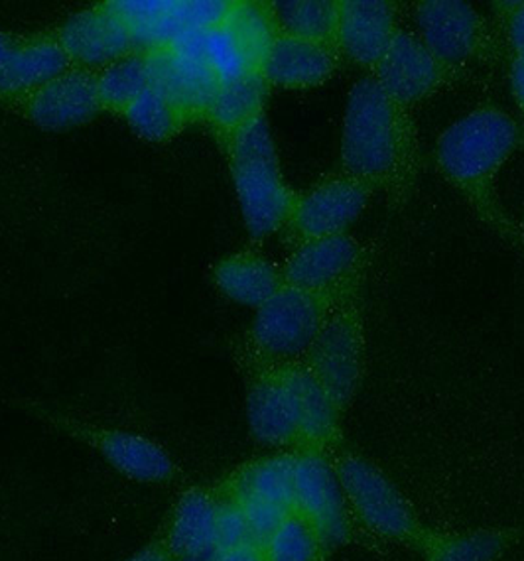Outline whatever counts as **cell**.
<instances>
[{
  "label": "cell",
  "instance_id": "obj_14",
  "mask_svg": "<svg viewBox=\"0 0 524 561\" xmlns=\"http://www.w3.org/2000/svg\"><path fill=\"white\" fill-rule=\"evenodd\" d=\"M73 68L99 71L135 54V39L107 2L79 10L52 30Z\"/></svg>",
  "mask_w": 524,
  "mask_h": 561
},
{
  "label": "cell",
  "instance_id": "obj_7",
  "mask_svg": "<svg viewBox=\"0 0 524 561\" xmlns=\"http://www.w3.org/2000/svg\"><path fill=\"white\" fill-rule=\"evenodd\" d=\"M125 22L136 51L170 48L187 32L219 28L231 16L235 0H109Z\"/></svg>",
  "mask_w": 524,
  "mask_h": 561
},
{
  "label": "cell",
  "instance_id": "obj_5",
  "mask_svg": "<svg viewBox=\"0 0 524 561\" xmlns=\"http://www.w3.org/2000/svg\"><path fill=\"white\" fill-rule=\"evenodd\" d=\"M414 22V34L454 78L497 56L495 36L486 19L469 2H418Z\"/></svg>",
  "mask_w": 524,
  "mask_h": 561
},
{
  "label": "cell",
  "instance_id": "obj_26",
  "mask_svg": "<svg viewBox=\"0 0 524 561\" xmlns=\"http://www.w3.org/2000/svg\"><path fill=\"white\" fill-rule=\"evenodd\" d=\"M233 499H253L294 513V454L272 455L244 467L235 479Z\"/></svg>",
  "mask_w": 524,
  "mask_h": 561
},
{
  "label": "cell",
  "instance_id": "obj_20",
  "mask_svg": "<svg viewBox=\"0 0 524 561\" xmlns=\"http://www.w3.org/2000/svg\"><path fill=\"white\" fill-rule=\"evenodd\" d=\"M281 373L291 388L298 422L301 447L321 451L340 437L341 407L301 360L281 365Z\"/></svg>",
  "mask_w": 524,
  "mask_h": 561
},
{
  "label": "cell",
  "instance_id": "obj_23",
  "mask_svg": "<svg viewBox=\"0 0 524 561\" xmlns=\"http://www.w3.org/2000/svg\"><path fill=\"white\" fill-rule=\"evenodd\" d=\"M266 93L269 85L259 71L219 83L209 107L205 111L204 123L209 126L221 148L264 115Z\"/></svg>",
  "mask_w": 524,
  "mask_h": 561
},
{
  "label": "cell",
  "instance_id": "obj_11",
  "mask_svg": "<svg viewBox=\"0 0 524 561\" xmlns=\"http://www.w3.org/2000/svg\"><path fill=\"white\" fill-rule=\"evenodd\" d=\"M335 469L350 513L369 530L392 540H407L417 534V518L407 501L375 465L345 455Z\"/></svg>",
  "mask_w": 524,
  "mask_h": 561
},
{
  "label": "cell",
  "instance_id": "obj_39",
  "mask_svg": "<svg viewBox=\"0 0 524 561\" xmlns=\"http://www.w3.org/2000/svg\"><path fill=\"white\" fill-rule=\"evenodd\" d=\"M519 232H521V244H524V219H523V227L519 229Z\"/></svg>",
  "mask_w": 524,
  "mask_h": 561
},
{
  "label": "cell",
  "instance_id": "obj_32",
  "mask_svg": "<svg viewBox=\"0 0 524 561\" xmlns=\"http://www.w3.org/2000/svg\"><path fill=\"white\" fill-rule=\"evenodd\" d=\"M233 501H237L243 508L244 518H247L249 530H251V538L259 546L266 542L271 538V534L281 526L282 520L292 514L274 504L261 503L253 499H233Z\"/></svg>",
  "mask_w": 524,
  "mask_h": 561
},
{
  "label": "cell",
  "instance_id": "obj_19",
  "mask_svg": "<svg viewBox=\"0 0 524 561\" xmlns=\"http://www.w3.org/2000/svg\"><path fill=\"white\" fill-rule=\"evenodd\" d=\"M73 68L52 32L26 34L0 66V103L12 105Z\"/></svg>",
  "mask_w": 524,
  "mask_h": 561
},
{
  "label": "cell",
  "instance_id": "obj_31",
  "mask_svg": "<svg viewBox=\"0 0 524 561\" xmlns=\"http://www.w3.org/2000/svg\"><path fill=\"white\" fill-rule=\"evenodd\" d=\"M501 548L503 540L497 534H464L436 543L430 561H495Z\"/></svg>",
  "mask_w": 524,
  "mask_h": 561
},
{
  "label": "cell",
  "instance_id": "obj_35",
  "mask_svg": "<svg viewBox=\"0 0 524 561\" xmlns=\"http://www.w3.org/2000/svg\"><path fill=\"white\" fill-rule=\"evenodd\" d=\"M217 561H266V556L259 543H244V546L221 550Z\"/></svg>",
  "mask_w": 524,
  "mask_h": 561
},
{
  "label": "cell",
  "instance_id": "obj_1",
  "mask_svg": "<svg viewBox=\"0 0 524 561\" xmlns=\"http://www.w3.org/2000/svg\"><path fill=\"white\" fill-rule=\"evenodd\" d=\"M341 174L405 204L420 175V146L412 113L385 93L373 76L350 91L341 125Z\"/></svg>",
  "mask_w": 524,
  "mask_h": 561
},
{
  "label": "cell",
  "instance_id": "obj_27",
  "mask_svg": "<svg viewBox=\"0 0 524 561\" xmlns=\"http://www.w3.org/2000/svg\"><path fill=\"white\" fill-rule=\"evenodd\" d=\"M99 103L103 111L123 115L152 85L148 54L135 51L107 68L95 71Z\"/></svg>",
  "mask_w": 524,
  "mask_h": 561
},
{
  "label": "cell",
  "instance_id": "obj_30",
  "mask_svg": "<svg viewBox=\"0 0 524 561\" xmlns=\"http://www.w3.org/2000/svg\"><path fill=\"white\" fill-rule=\"evenodd\" d=\"M261 548L266 561H318L323 546L310 524L292 513Z\"/></svg>",
  "mask_w": 524,
  "mask_h": 561
},
{
  "label": "cell",
  "instance_id": "obj_36",
  "mask_svg": "<svg viewBox=\"0 0 524 561\" xmlns=\"http://www.w3.org/2000/svg\"><path fill=\"white\" fill-rule=\"evenodd\" d=\"M511 91L516 105L524 115V59L511 58Z\"/></svg>",
  "mask_w": 524,
  "mask_h": 561
},
{
  "label": "cell",
  "instance_id": "obj_15",
  "mask_svg": "<svg viewBox=\"0 0 524 561\" xmlns=\"http://www.w3.org/2000/svg\"><path fill=\"white\" fill-rule=\"evenodd\" d=\"M398 32L397 7L389 0H340L335 46L341 58L367 69L369 76Z\"/></svg>",
  "mask_w": 524,
  "mask_h": 561
},
{
  "label": "cell",
  "instance_id": "obj_17",
  "mask_svg": "<svg viewBox=\"0 0 524 561\" xmlns=\"http://www.w3.org/2000/svg\"><path fill=\"white\" fill-rule=\"evenodd\" d=\"M152 88L182 108L190 123L204 121L219 81L202 59L175 48L148 51Z\"/></svg>",
  "mask_w": 524,
  "mask_h": 561
},
{
  "label": "cell",
  "instance_id": "obj_37",
  "mask_svg": "<svg viewBox=\"0 0 524 561\" xmlns=\"http://www.w3.org/2000/svg\"><path fill=\"white\" fill-rule=\"evenodd\" d=\"M26 34H12V32H0V66L7 61L10 54L19 48Z\"/></svg>",
  "mask_w": 524,
  "mask_h": 561
},
{
  "label": "cell",
  "instance_id": "obj_33",
  "mask_svg": "<svg viewBox=\"0 0 524 561\" xmlns=\"http://www.w3.org/2000/svg\"><path fill=\"white\" fill-rule=\"evenodd\" d=\"M217 543L221 550L244 546V543H254L251 538L249 524L244 518L243 508L237 501H227L219 503L217 511Z\"/></svg>",
  "mask_w": 524,
  "mask_h": 561
},
{
  "label": "cell",
  "instance_id": "obj_12",
  "mask_svg": "<svg viewBox=\"0 0 524 561\" xmlns=\"http://www.w3.org/2000/svg\"><path fill=\"white\" fill-rule=\"evenodd\" d=\"M10 107L24 116L30 125L46 133H66L88 125L99 113L95 71L71 68L46 85L14 101Z\"/></svg>",
  "mask_w": 524,
  "mask_h": 561
},
{
  "label": "cell",
  "instance_id": "obj_18",
  "mask_svg": "<svg viewBox=\"0 0 524 561\" xmlns=\"http://www.w3.org/2000/svg\"><path fill=\"white\" fill-rule=\"evenodd\" d=\"M247 420L257 442L271 447H301L300 422L281 368L266 367L247 394Z\"/></svg>",
  "mask_w": 524,
  "mask_h": 561
},
{
  "label": "cell",
  "instance_id": "obj_9",
  "mask_svg": "<svg viewBox=\"0 0 524 561\" xmlns=\"http://www.w3.org/2000/svg\"><path fill=\"white\" fill-rule=\"evenodd\" d=\"M375 192L350 175H330L296 195L284 232L292 244L318 241L350 232L369 207Z\"/></svg>",
  "mask_w": 524,
  "mask_h": 561
},
{
  "label": "cell",
  "instance_id": "obj_28",
  "mask_svg": "<svg viewBox=\"0 0 524 561\" xmlns=\"http://www.w3.org/2000/svg\"><path fill=\"white\" fill-rule=\"evenodd\" d=\"M123 118L138 138L148 142H166L190 125L182 108L152 85L123 113Z\"/></svg>",
  "mask_w": 524,
  "mask_h": 561
},
{
  "label": "cell",
  "instance_id": "obj_22",
  "mask_svg": "<svg viewBox=\"0 0 524 561\" xmlns=\"http://www.w3.org/2000/svg\"><path fill=\"white\" fill-rule=\"evenodd\" d=\"M212 280L225 298L253 310L284 286L281 266L254 251L235 252L215 262Z\"/></svg>",
  "mask_w": 524,
  "mask_h": 561
},
{
  "label": "cell",
  "instance_id": "obj_25",
  "mask_svg": "<svg viewBox=\"0 0 524 561\" xmlns=\"http://www.w3.org/2000/svg\"><path fill=\"white\" fill-rule=\"evenodd\" d=\"M271 10L281 34L338 48L340 0H274Z\"/></svg>",
  "mask_w": 524,
  "mask_h": 561
},
{
  "label": "cell",
  "instance_id": "obj_38",
  "mask_svg": "<svg viewBox=\"0 0 524 561\" xmlns=\"http://www.w3.org/2000/svg\"><path fill=\"white\" fill-rule=\"evenodd\" d=\"M127 561H174V558H172V553H170L168 548L150 546V548H145L143 552L135 553V556Z\"/></svg>",
  "mask_w": 524,
  "mask_h": 561
},
{
  "label": "cell",
  "instance_id": "obj_8",
  "mask_svg": "<svg viewBox=\"0 0 524 561\" xmlns=\"http://www.w3.org/2000/svg\"><path fill=\"white\" fill-rule=\"evenodd\" d=\"M367 266L365 244L345 232L296 244L281 268L288 286L343 298L360 294Z\"/></svg>",
  "mask_w": 524,
  "mask_h": 561
},
{
  "label": "cell",
  "instance_id": "obj_4",
  "mask_svg": "<svg viewBox=\"0 0 524 561\" xmlns=\"http://www.w3.org/2000/svg\"><path fill=\"white\" fill-rule=\"evenodd\" d=\"M345 298L350 296L335 298L284 284L271 300L254 310L249 345L266 367L304 360L333 306Z\"/></svg>",
  "mask_w": 524,
  "mask_h": 561
},
{
  "label": "cell",
  "instance_id": "obj_10",
  "mask_svg": "<svg viewBox=\"0 0 524 561\" xmlns=\"http://www.w3.org/2000/svg\"><path fill=\"white\" fill-rule=\"evenodd\" d=\"M294 513L318 534L323 548L350 538L351 513L338 469L316 449L294 454Z\"/></svg>",
  "mask_w": 524,
  "mask_h": 561
},
{
  "label": "cell",
  "instance_id": "obj_24",
  "mask_svg": "<svg viewBox=\"0 0 524 561\" xmlns=\"http://www.w3.org/2000/svg\"><path fill=\"white\" fill-rule=\"evenodd\" d=\"M95 444L118 473L135 481L160 483L174 473V463L164 447L148 437L123 430H105L95 434Z\"/></svg>",
  "mask_w": 524,
  "mask_h": 561
},
{
  "label": "cell",
  "instance_id": "obj_2",
  "mask_svg": "<svg viewBox=\"0 0 524 561\" xmlns=\"http://www.w3.org/2000/svg\"><path fill=\"white\" fill-rule=\"evenodd\" d=\"M523 128L515 116L497 105H481L454 121L437 136V172L491 229L521 244L499 197V175L523 146Z\"/></svg>",
  "mask_w": 524,
  "mask_h": 561
},
{
  "label": "cell",
  "instance_id": "obj_34",
  "mask_svg": "<svg viewBox=\"0 0 524 561\" xmlns=\"http://www.w3.org/2000/svg\"><path fill=\"white\" fill-rule=\"evenodd\" d=\"M497 14L505 36L511 58L524 59V0L499 2Z\"/></svg>",
  "mask_w": 524,
  "mask_h": 561
},
{
  "label": "cell",
  "instance_id": "obj_6",
  "mask_svg": "<svg viewBox=\"0 0 524 561\" xmlns=\"http://www.w3.org/2000/svg\"><path fill=\"white\" fill-rule=\"evenodd\" d=\"M365 328L361 311V294H353L333 306L320 333L304 357L310 368L341 410L350 404L360 388L363 375Z\"/></svg>",
  "mask_w": 524,
  "mask_h": 561
},
{
  "label": "cell",
  "instance_id": "obj_3",
  "mask_svg": "<svg viewBox=\"0 0 524 561\" xmlns=\"http://www.w3.org/2000/svg\"><path fill=\"white\" fill-rule=\"evenodd\" d=\"M224 150L249 237L264 241L284 231L298 194L284 180L266 115L241 130Z\"/></svg>",
  "mask_w": 524,
  "mask_h": 561
},
{
  "label": "cell",
  "instance_id": "obj_16",
  "mask_svg": "<svg viewBox=\"0 0 524 561\" xmlns=\"http://www.w3.org/2000/svg\"><path fill=\"white\" fill-rule=\"evenodd\" d=\"M340 61V51L333 46L278 34L262 59L259 73L269 88L314 89L335 76Z\"/></svg>",
  "mask_w": 524,
  "mask_h": 561
},
{
  "label": "cell",
  "instance_id": "obj_29",
  "mask_svg": "<svg viewBox=\"0 0 524 561\" xmlns=\"http://www.w3.org/2000/svg\"><path fill=\"white\" fill-rule=\"evenodd\" d=\"M227 26L241 42L247 56L253 61L254 69L259 71L272 42L281 34L276 20L272 16L271 2L235 0Z\"/></svg>",
  "mask_w": 524,
  "mask_h": 561
},
{
  "label": "cell",
  "instance_id": "obj_21",
  "mask_svg": "<svg viewBox=\"0 0 524 561\" xmlns=\"http://www.w3.org/2000/svg\"><path fill=\"white\" fill-rule=\"evenodd\" d=\"M219 503L204 491H192L175 506L168 550L174 561H217L221 552L217 543Z\"/></svg>",
  "mask_w": 524,
  "mask_h": 561
},
{
  "label": "cell",
  "instance_id": "obj_13",
  "mask_svg": "<svg viewBox=\"0 0 524 561\" xmlns=\"http://www.w3.org/2000/svg\"><path fill=\"white\" fill-rule=\"evenodd\" d=\"M371 76L392 101L410 113L456 79L430 54L414 32L402 28Z\"/></svg>",
  "mask_w": 524,
  "mask_h": 561
}]
</instances>
